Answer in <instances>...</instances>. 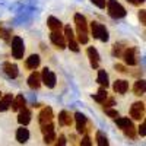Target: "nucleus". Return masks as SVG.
<instances>
[{"mask_svg":"<svg viewBox=\"0 0 146 146\" xmlns=\"http://www.w3.org/2000/svg\"><path fill=\"white\" fill-rule=\"evenodd\" d=\"M10 102H12V95L10 94L5 95L3 98L0 100V111H6V110H9Z\"/></svg>","mask_w":146,"mask_h":146,"instance_id":"obj_22","label":"nucleus"},{"mask_svg":"<svg viewBox=\"0 0 146 146\" xmlns=\"http://www.w3.org/2000/svg\"><path fill=\"white\" fill-rule=\"evenodd\" d=\"M123 131L126 133V136H129L130 139H135L136 137V130H135V126H133V124H130L126 129H123Z\"/></svg>","mask_w":146,"mask_h":146,"instance_id":"obj_28","label":"nucleus"},{"mask_svg":"<svg viewBox=\"0 0 146 146\" xmlns=\"http://www.w3.org/2000/svg\"><path fill=\"white\" fill-rule=\"evenodd\" d=\"M114 91L117 92V94H126L127 92V89H129V82L127 80H123V79H118V80H115L114 82Z\"/></svg>","mask_w":146,"mask_h":146,"instance_id":"obj_16","label":"nucleus"},{"mask_svg":"<svg viewBox=\"0 0 146 146\" xmlns=\"http://www.w3.org/2000/svg\"><path fill=\"white\" fill-rule=\"evenodd\" d=\"M57 145H60V146H63V145H66V137L62 135V136H58V139H57V142H56Z\"/></svg>","mask_w":146,"mask_h":146,"instance_id":"obj_40","label":"nucleus"},{"mask_svg":"<svg viewBox=\"0 0 146 146\" xmlns=\"http://www.w3.org/2000/svg\"><path fill=\"white\" fill-rule=\"evenodd\" d=\"M115 70L117 72H120V73H126L127 70H126V67L123 66V64H115Z\"/></svg>","mask_w":146,"mask_h":146,"instance_id":"obj_41","label":"nucleus"},{"mask_svg":"<svg viewBox=\"0 0 146 146\" xmlns=\"http://www.w3.org/2000/svg\"><path fill=\"white\" fill-rule=\"evenodd\" d=\"M72 117L67 114V111H62L58 114V124L60 126H70L72 124Z\"/></svg>","mask_w":146,"mask_h":146,"instance_id":"obj_20","label":"nucleus"},{"mask_svg":"<svg viewBox=\"0 0 146 146\" xmlns=\"http://www.w3.org/2000/svg\"><path fill=\"white\" fill-rule=\"evenodd\" d=\"M75 118H76V129L79 133H85L86 131V123H88V118L85 117L82 113H76L75 114Z\"/></svg>","mask_w":146,"mask_h":146,"instance_id":"obj_10","label":"nucleus"},{"mask_svg":"<svg viewBox=\"0 0 146 146\" xmlns=\"http://www.w3.org/2000/svg\"><path fill=\"white\" fill-rule=\"evenodd\" d=\"M78 40H79V42H82V44H86L88 42V36H86V34H78Z\"/></svg>","mask_w":146,"mask_h":146,"instance_id":"obj_36","label":"nucleus"},{"mask_svg":"<svg viewBox=\"0 0 146 146\" xmlns=\"http://www.w3.org/2000/svg\"><path fill=\"white\" fill-rule=\"evenodd\" d=\"M38 120H40V124L51 123V120H53V110H51L50 107L42 108V111H41L40 115H38Z\"/></svg>","mask_w":146,"mask_h":146,"instance_id":"obj_9","label":"nucleus"},{"mask_svg":"<svg viewBox=\"0 0 146 146\" xmlns=\"http://www.w3.org/2000/svg\"><path fill=\"white\" fill-rule=\"evenodd\" d=\"M50 40L54 45H57V48H60V50H63V48H66V41H64V35L60 34V31H51L50 34Z\"/></svg>","mask_w":146,"mask_h":146,"instance_id":"obj_6","label":"nucleus"},{"mask_svg":"<svg viewBox=\"0 0 146 146\" xmlns=\"http://www.w3.org/2000/svg\"><path fill=\"white\" fill-rule=\"evenodd\" d=\"M123 57H124V62H126L129 66H136L137 60H136V48H135V47L126 48L124 53H123Z\"/></svg>","mask_w":146,"mask_h":146,"instance_id":"obj_7","label":"nucleus"},{"mask_svg":"<svg viewBox=\"0 0 146 146\" xmlns=\"http://www.w3.org/2000/svg\"><path fill=\"white\" fill-rule=\"evenodd\" d=\"M98 83L101 85V86H104V88H107L108 86V75H107V72L105 70H100L98 72Z\"/></svg>","mask_w":146,"mask_h":146,"instance_id":"obj_25","label":"nucleus"},{"mask_svg":"<svg viewBox=\"0 0 146 146\" xmlns=\"http://www.w3.org/2000/svg\"><path fill=\"white\" fill-rule=\"evenodd\" d=\"M129 3H131V5H135V6H137V5H142L145 0H127Z\"/></svg>","mask_w":146,"mask_h":146,"instance_id":"obj_42","label":"nucleus"},{"mask_svg":"<svg viewBox=\"0 0 146 146\" xmlns=\"http://www.w3.org/2000/svg\"><path fill=\"white\" fill-rule=\"evenodd\" d=\"M64 35H66L67 40H73V38H75V34H73V29L70 27H66L64 28Z\"/></svg>","mask_w":146,"mask_h":146,"instance_id":"obj_34","label":"nucleus"},{"mask_svg":"<svg viewBox=\"0 0 146 146\" xmlns=\"http://www.w3.org/2000/svg\"><path fill=\"white\" fill-rule=\"evenodd\" d=\"M107 6H108V13H110V16H111V18L120 19V18H124L126 16V9L121 6L117 0H108Z\"/></svg>","mask_w":146,"mask_h":146,"instance_id":"obj_1","label":"nucleus"},{"mask_svg":"<svg viewBox=\"0 0 146 146\" xmlns=\"http://www.w3.org/2000/svg\"><path fill=\"white\" fill-rule=\"evenodd\" d=\"M41 82H44V85L47 88H54L56 86V75L50 70V69H44L42 73H41Z\"/></svg>","mask_w":146,"mask_h":146,"instance_id":"obj_4","label":"nucleus"},{"mask_svg":"<svg viewBox=\"0 0 146 146\" xmlns=\"http://www.w3.org/2000/svg\"><path fill=\"white\" fill-rule=\"evenodd\" d=\"M124 50H126V48L123 47V44L118 42V44H115L114 48H113V54H114L115 57H121V56H123V53H124Z\"/></svg>","mask_w":146,"mask_h":146,"instance_id":"obj_27","label":"nucleus"},{"mask_svg":"<svg viewBox=\"0 0 146 146\" xmlns=\"http://www.w3.org/2000/svg\"><path fill=\"white\" fill-rule=\"evenodd\" d=\"M75 23H76V28H78V32L80 34H86L88 32V22H86V18L80 13H76L75 15Z\"/></svg>","mask_w":146,"mask_h":146,"instance_id":"obj_8","label":"nucleus"},{"mask_svg":"<svg viewBox=\"0 0 146 146\" xmlns=\"http://www.w3.org/2000/svg\"><path fill=\"white\" fill-rule=\"evenodd\" d=\"M139 133H140V136H142V137L146 135V131H145V123L140 124V127H139Z\"/></svg>","mask_w":146,"mask_h":146,"instance_id":"obj_43","label":"nucleus"},{"mask_svg":"<svg viewBox=\"0 0 146 146\" xmlns=\"http://www.w3.org/2000/svg\"><path fill=\"white\" fill-rule=\"evenodd\" d=\"M3 72L6 73V75H7L9 78H12V79L18 78V75H19L18 66H16V64H13V63H5V64H3Z\"/></svg>","mask_w":146,"mask_h":146,"instance_id":"obj_13","label":"nucleus"},{"mask_svg":"<svg viewBox=\"0 0 146 146\" xmlns=\"http://www.w3.org/2000/svg\"><path fill=\"white\" fill-rule=\"evenodd\" d=\"M139 19H140V23L142 25H145L146 23V10H140V13H139Z\"/></svg>","mask_w":146,"mask_h":146,"instance_id":"obj_37","label":"nucleus"},{"mask_svg":"<svg viewBox=\"0 0 146 146\" xmlns=\"http://www.w3.org/2000/svg\"><path fill=\"white\" fill-rule=\"evenodd\" d=\"M102 104H104V108H107V107H113V105H114V100H113V98H110V100L105 98V101H104Z\"/></svg>","mask_w":146,"mask_h":146,"instance_id":"obj_39","label":"nucleus"},{"mask_svg":"<svg viewBox=\"0 0 146 146\" xmlns=\"http://www.w3.org/2000/svg\"><path fill=\"white\" fill-rule=\"evenodd\" d=\"M104 110H105V113H107L110 117H113V118L118 117V111H117V110H113L111 107H107V108H104Z\"/></svg>","mask_w":146,"mask_h":146,"instance_id":"obj_32","label":"nucleus"},{"mask_svg":"<svg viewBox=\"0 0 146 146\" xmlns=\"http://www.w3.org/2000/svg\"><path fill=\"white\" fill-rule=\"evenodd\" d=\"M80 145H83V146H91L92 143H91V139H89V136H85V137L82 139Z\"/></svg>","mask_w":146,"mask_h":146,"instance_id":"obj_38","label":"nucleus"},{"mask_svg":"<svg viewBox=\"0 0 146 146\" xmlns=\"http://www.w3.org/2000/svg\"><path fill=\"white\" fill-rule=\"evenodd\" d=\"M91 2L95 5V6H98V7H105V5H107V0H91Z\"/></svg>","mask_w":146,"mask_h":146,"instance_id":"obj_35","label":"nucleus"},{"mask_svg":"<svg viewBox=\"0 0 146 146\" xmlns=\"http://www.w3.org/2000/svg\"><path fill=\"white\" fill-rule=\"evenodd\" d=\"M10 31L9 29H5L2 25H0V38H3V40H6V41H9V38H10Z\"/></svg>","mask_w":146,"mask_h":146,"instance_id":"obj_30","label":"nucleus"},{"mask_svg":"<svg viewBox=\"0 0 146 146\" xmlns=\"http://www.w3.org/2000/svg\"><path fill=\"white\" fill-rule=\"evenodd\" d=\"M145 88H146L145 80H137L135 83V86H133V92H135V95H137V96H142L145 94Z\"/></svg>","mask_w":146,"mask_h":146,"instance_id":"obj_21","label":"nucleus"},{"mask_svg":"<svg viewBox=\"0 0 146 146\" xmlns=\"http://www.w3.org/2000/svg\"><path fill=\"white\" fill-rule=\"evenodd\" d=\"M86 53H88V57L91 60V66L94 69H96V67H98V64H100V54H98V51H96V48L89 47Z\"/></svg>","mask_w":146,"mask_h":146,"instance_id":"obj_14","label":"nucleus"},{"mask_svg":"<svg viewBox=\"0 0 146 146\" xmlns=\"http://www.w3.org/2000/svg\"><path fill=\"white\" fill-rule=\"evenodd\" d=\"M28 85H29V88H32V89H38L41 86V75L38 72H34V73L29 75Z\"/></svg>","mask_w":146,"mask_h":146,"instance_id":"obj_12","label":"nucleus"},{"mask_svg":"<svg viewBox=\"0 0 146 146\" xmlns=\"http://www.w3.org/2000/svg\"><path fill=\"white\" fill-rule=\"evenodd\" d=\"M54 140H56V133H54V130L44 135V142H45V143H53Z\"/></svg>","mask_w":146,"mask_h":146,"instance_id":"obj_29","label":"nucleus"},{"mask_svg":"<svg viewBox=\"0 0 146 146\" xmlns=\"http://www.w3.org/2000/svg\"><path fill=\"white\" fill-rule=\"evenodd\" d=\"M115 124L123 130V129H126L127 126H130V124H133L131 123V120L129 118V117H120V118H117L115 117Z\"/></svg>","mask_w":146,"mask_h":146,"instance_id":"obj_24","label":"nucleus"},{"mask_svg":"<svg viewBox=\"0 0 146 146\" xmlns=\"http://www.w3.org/2000/svg\"><path fill=\"white\" fill-rule=\"evenodd\" d=\"M28 139H29V131H28V129H23V127L18 129V131H16V140H18L19 143H25Z\"/></svg>","mask_w":146,"mask_h":146,"instance_id":"obj_18","label":"nucleus"},{"mask_svg":"<svg viewBox=\"0 0 146 146\" xmlns=\"http://www.w3.org/2000/svg\"><path fill=\"white\" fill-rule=\"evenodd\" d=\"M96 143L100 146H108V139L102 131H96Z\"/></svg>","mask_w":146,"mask_h":146,"instance_id":"obj_26","label":"nucleus"},{"mask_svg":"<svg viewBox=\"0 0 146 146\" xmlns=\"http://www.w3.org/2000/svg\"><path fill=\"white\" fill-rule=\"evenodd\" d=\"M40 62H41L40 56H38V54H32V56H29V57L27 58L25 64H27V67H28V69H31V70H35L36 67L40 66Z\"/></svg>","mask_w":146,"mask_h":146,"instance_id":"obj_17","label":"nucleus"},{"mask_svg":"<svg viewBox=\"0 0 146 146\" xmlns=\"http://www.w3.org/2000/svg\"><path fill=\"white\" fill-rule=\"evenodd\" d=\"M18 121H19V124L22 126H27L29 121H31V111L28 108H21L19 110V115H18Z\"/></svg>","mask_w":146,"mask_h":146,"instance_id":"obj_11","label":"nucleus"},{"mask_svg":"<svg viewBox=\"0 0 146 146\" xmlns=\"http://www.w3.org/2000/svg\"><path fill=\"white\" fill-rule=\"evenodd\" d=\"M69 48H70L72 51H75V53L79 51V45H78V42L75 40H69Z\"/></svg>","mask_w":146,"mask_h":146,"instance_id":"obj_33","label":"nucleus"},{"mask_svg":"<svg viewBox=\"0 0 146 146\" xmlns=\"http://www.w3.org/2000/svg\"><path fill=\"white\" fill-rule=\"evenodd\" d=\"M91 31H92L94 38H98V40H101V41H104V42H107L108 38H110L107 28H105L104 25H101V23H98V22H92Z\"/></svg>","mask_w":146,"mask_h":146,"instance_id":"obj_2","label":"nucleus"},{"mask_svg":"<svg viewBox=\"0 0 146 146\" xmlns=\"http://www.w3.org/2000/svg\"><path fill=\"white\" fill-rule=\"evenodd\" d=\"M54 130V126L51 123H47V124H41V131H42V135H45V133H50Z\"/></svg>","mask_w":146,"mask_h":146,"instance_id":"obj_31","label":"nucleus"},{"mask_svg":"<svg viewBox=\"0 0 146 146\" xmlns=\"http://www.w3.org/2000/svg\"><path fill=\"white\" fill-rule=\"evenodd\" d=\"M47 23H48V28H50L51 31H60L62 29V22H60L57 18H54V16H50L48 18V21H47Z\"/></svg>","mask_w":146,"mask_h":146,"instance_id":"obj_19","label":"nucleus"},{"mask_svg":"<svg viewBox=\"0 0 146 146\" xmlns=\"http://www.w3.org/2000/svg\"><path fill=\"white\" fill-rule=\"evenodd\" d=\"M23 53H25V45H23V40L21 36H13L12 40V56L15 58H22Z\"/></svg>","mask_w":146,"mask_h":146,"instance_id":"obj_3","label":"nucleus"},{"mask_svg":"<svg viewBox=\"0 0 146 146\" xmlns=\"http://www.w3.org/2000/svg\"><path fill=\"white\" fill-rule=\"evenodd\" d=\"M107 88H101L98 92H96L95 95H92V98L96 101V102H100V104H102L104 101H105V98H107Z\"/></svg>","mask_w":146,"mask_h":146,"instance_id":"obj_23","label":"nucleus"},{"mask_svg":"<svg viewBox=\"0 0 146 146\" xmlns=\"http://www.w3.org/2000/svg\"><path fill=\"white\" fill-rule=\"evenodd\" d=\"M27 104L25 98H23V95H18L16 98H12V102H10V107L13 111H19L21 108H23Z\"/></svg>","mask_w":146,"mask_h":146,"instance_id":"obj_15","label":"nucleus"},{"mask_svg":"<svg viewBox=\"0 0 146 146\" xmlns=\"http://www.w3.org/2000/svg\"><path fill=\"white\" fill-rule=\"evenodd\" d=\"M130 115L135 120H142L145 115V104L143 102H135L130 108Z\"/></svg>","mask_w":146,"mask_h":146,"instance_id":"obj_5","label":"nucleus"}]
</instances>
